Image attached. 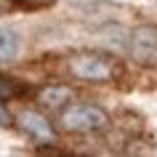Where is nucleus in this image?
<instances>
[{
	"label": "nucleus",
	"mask_w": 157,
	"mask_h": 157,
	"mask_svg": "<svg viewBox=\"0 0 157 157\" xmlns=\"http://www.w3.org/2000/svg\"><path fill=\"white\" fill-rule=\"evenodd\" d=\"M67 75L80 83H115L125 72L120 59L107 51H75L67 56Z\"/></svg>",
	"instance_id": "obj_1"
},
{
	"label": "nucleus",
	"mask_w": 157,
	"mask_h": 157,
	"mask_svg": "<svg viewBox=\"0 0 157 157\" xmlns=\"http://www.w3.org/2000/svg\"><path fill=\"white\" fill-rule=\"evenodd\" d=\"M109 115L99 104H88V101H69L61 112H59V125L64 133L72 136H88V133H104L109 128Z\"/></svg>",
	"instance_id": "obj_2"
},
{
	"label": "nucleus",
	"mask_w": 157,
	"mask_h": 157,
	"mask_svg": "<svg viewBox=\"0 0 157 157\" xmlns=\"http://www.w3.org/2000/svg\"><path fill=\"white\" fill-rule=\"evenodd\" d=\"M131 59L136 64H155L157 61V27L141 24L131 35Z\"/></svg>",
	"instance_id": "obj_3"
},
{
	"label": "nucleus",
	"mask_w": 157,
	"mask_h": 157,
	"mask_svg": "<svg viewBox=\"0 0 157 157\" xmlns=\"http://www.w3.org/2000/svg\"><path fill=\"white\" fill-rule=\"evenodd\" d=\"M13 125H19L21 131L29 136L37 144H53L56 141V128L35 109H21L16 117H13Z\"/></svg>",
	"instance_id": "obj_4"
},
{
	"label": "nucleus",
	"mask_w": 157,
	"mask_h": 157,
	"mask_svg": "<svg viewBox=\"0 0 157 157\" xmlns=\"http://www.w3.org/2000/svg\"><path fill=\"white\" fill-rule=\"evenodd\" d=\"M35 99H37V104L43 109H48V112H61L69 101H75V91L69 85L51 83V85H43L40 91L35 93Z\"/></svg>",
	"instance_id": "obj_5"
},
{
	"label": "nucleus",
	"mask_w": 157,
	"mask_h": 157,
	"mask_svg": "<svg viewBox=\"0 0 157 157\" xmlns=\"http://www.w3.org/2000/svg\"><path fill=\"white\" fill-rule=\"evenodd\" d=\"M21 48V37H19L11 27H0V64H8L19 56Z\"/></svg>",
	"instance_id": "obj_6"
},
{
	"label": "nucleus",
	"mask_w": 157,
	"mask_h": 157,
	"mask_svg": "<svg viewBox=\"0 0 157 157\" xmlns=\"http://www.w3.org/2000/svg\"><path fill=\"white\" fill-rule=\"evenodd\" d=\"M27 93H29V88H27L21 80L8 77V75H0V99H3V101L21 99V96H27Z\"/></svg>",
	"instance_id": "obj_7"
},
{
	"label": "nucleus",
	"mask_w": 157,
	"mask_h": 157,
	"mask_svg": "<svg viewBox=\"0 0 157 157\" xmlns=\"http://www.w3.org/2000/svg\"><path fill=\"white\" fill-rule=\"evenodd\" d=\"M35 3L29 0H0V13H13L19 8H32Z\"/></svg>",
	"instance_id": "obj_8"
},
{
	"label": "nucleus",
	"mask_w": 157,
	"mask_h": 157,
	"mask_svg": "<svg viewBox=\"0 0 157 157\" xmlns=\"http://www.w3.org/2000/svg\"><path fill=\"white\" fill-rule=\"evenodd\" d=\"M13 125V115H11V109L6 107V101L0 99V128H11Z\"/></svg>",
	"instance_id": "obj_9"
}]
</instances>
